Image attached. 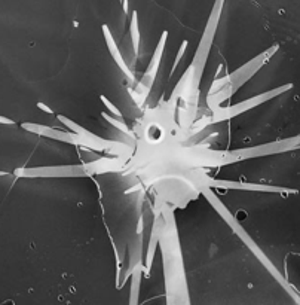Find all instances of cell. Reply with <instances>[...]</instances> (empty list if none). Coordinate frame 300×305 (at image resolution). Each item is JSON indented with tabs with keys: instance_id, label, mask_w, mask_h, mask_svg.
I'll return each mask as SVG.
<instances>
[{
	"instance_id": "obj_13",
	"label": "cell",
	"mask_w": 300,
	"mask_h": 305,
	"mask_svg": "<svg viewBox=\"0 0 300 305\" xmlns=\"http://www.w3.org/2000/svg\"><path fill=\"white\" fill-rule=\"evenodd\" d=\"M0 124H3V125H15V121H12V119H9L6 116L0 115Z\"/></svg>"
},
{
	"instance_id": "obj_6",
	"label": "cell",
	"mask_w": 300,
	"mask_h": 305,
	"mask_svg": "<svg viewBox=\"0 0 300 305\" xmlns=\"http://www.w3.org/2000/svg\"><path fill=\"white\" fill-rule=\"evenodd\" d=\"M168 39V32H164L161 39H159V43L156 46V51L153 54V58H152V63H150V67H149V71H147V76H149V85L147 88L150 90V87L153 85L155 82V78L158 74V68H159V64H161V60H162V55H164V49H165V43H167Z\"/></svg>"
},
{
	"instance_id": "obj_12",
	"label": "cell",
	"mask_w": 300,
	"mask_h": 305,
	"mask_svg": "<svg viewBox=\"0 0 300 305\" xmlns=\"http://www.w3.org/2000/svg\"><path fill=\"white\" fill-rule=\"evenodd\" d=\"M37 107L40 109V110H43V112H46V113H49V115H54V110L49 107V106H46V104H43V103H37Z\"/></svg>"
},
{
	"instance_id": "obj_8",
	"label": "cell",
	"mask_w": 300,
	"mask_h": 305,
	"mask_svg": "<svg viewBox=\"0 0 300 305\" xmlns=\"http://www.w3.org/2000/svg\"><path fill=\"white\" fill-rule=\"evenodd\" d=\"M140 277H141V264L137 265V268L134 270L133 289H131L133 299H131V304H135V302H137V292H138V287H140Z\"/></svg>"
},
{
	"instance_id": "obj_9",
	"label": "cell",
	"mask_w": 300,
	"mask_h": 305,
	"mask_svg": "<svg viewBox=\"0 0 300 305\" xmlns=\"http://www.w3.org/2000/svg\"><path fill=\"white\" fill-rule=\"evenodd\" d=\"M103 116H104V119H106V121H109V122H110L112 125H115V127H116L118 130H121L122 133H125V134H128V136L134 137L133 131H131V130H130V128H128V127H127L125 124H124V122H121V121H116L115 118H110V116H109L107 113H104V112H103Z\"/></svg>"
},
{
	"instance_id": "obj_7",
	"label": "cell",
	"mask_w": 300,
	"mask_h": 305,
	"mask_svg": "<svg viewBox=\"0 0 300 305\" xmlns=\"http://www.w3.org/2000/svg\"><path fill=\"white\" fill-rule=\"evenodd\" d=\"M131 39H133V46L135 55L138 54V45H140V27H138V20H137V12H133V20H131Z\"/></svg>"
},
{
	"instance_id": "obj_10",
	"label": "cell",
	"mask_w": 300,
	"mask_h": 305,
	"mask_svg": "<svg viewBox=\"0 0 300 305\" xmlns=\"http://www.w3.org/2000/svg\"><path fill=\"white\" fill-rule=\"evenodd\" d=\"M100 99H101V102L104 103V106H106V107H107V109H109V110H110V112H112L113 115H115V116H118V118H122V112H121V110H119V109H118V107H116V106L113 104V103L110 102V100H109L107 97L101 96Z\"/></svg>"
},
{
	"instance_id": "obj_1",
	"label": "cell",
	"mask_w": 300,
	"mask_h": 305,
	"mask_svg": "<svg viewBox=\"0 0 300 305\" xmlns=\"http://www.w3.org/2000/svg\"><path fill=\"white\" fill-rule=\"evenodd\" d=\"M202 194L205 195V198L208 200V203L211 204V205L216 208V211H217V213H219V214L223 217V220H225V222H226V223H228V225L232 228V231H234L235 234L241 238V241H242V243H244V244H245V246H247V247L251 250V253H253V255H254V256H256V258H257V259H259V261H260V262H262V264L266 267L267 271L270 272V274H272V275H273V277L278 280V283H279V284H281V286H282L285 290H288L291 296H296L294 290H291V289H290V286H288V283L285 281V278H284V277L279 274V271L275 268V265L270 262V259L267 258L266 255L262 252V249L257 246V243H256L253 238L250 237V236L247 234V231H245V230H244V228L239 225V222H238L234 216H232V213L228 210V207H226L225 204L222 203V201L217 198V195H216V194H213V192H211V189H210L208 186H205V185H204V188H202Z\"/></svg>"
},
{
	"instance_id": "obj_5",
	"label": "cell",
	"mask_w": 300,
	"mask_h": 305,
	"mask_svg": "<svg viewBox=\"0 0 300 305\" xmlns=\"http://www.w3.org/2000/svg\"><path fill=\"white\" fill-rule=\"evenodd\" d=\"M101 30H103V34H104V40H106V43H107V48H109V51H110V54H112V57H113L115 63H116V64L121 67V70H122V71L127 74V78L130 79V82H134L135 79H134L133 71H131V68L128 67V64L125 63V60L122 58L121 51H119V48H118V45H116V42H115L113 36H112V33H110L109 27L104 24V26L101 27Z\"/></svg>"
},
{
	"instance_id": "obj_2",
	"label": "cell",
	"mask_w": 300,
	"mask_h": 305,
	"mask_svg": "<svg viewBox=\"0 0 300 305\" xmlns=\"http://www.w3.org/2000/svg\"><path fill=\"white\" fill-rule=\"evenodd\" d=\"M291 88H293V84H287V85H284V87H279V88H276V90L263 93V94H260V96H256V97L248 99V100H245V102L238 103V104H235V106H229V107H226V109L214 110V115L210 116V118L202 119V121H201V125L205 127L207 124H214V122H220V121L231 119V118H234V116H238V115L244 113L245 110H250V109L259 106V104H262V103H266L267 100H270V99H273V97H276V96H279V94H284L285 91H288V90H291ZM202 127H201V128H202Z\"/></svg>"
},
{
	"instance_id": "obj_11",
	"label": "cell",
	"mask_w": 300,
	"mask_h": 305,
	"mask_svg": "<svg viewBox=\"0 0 300 305\" xmlns=\"http://www.w3.org/2000/svg\"><path fill=\"white\" fill-rule=\"evenodd\" d=\"M187 40H183V43H181V46H180V49H178V52H177V58H175V61H174V64H172V71L175 70V67L178 66V63L181 61V58H183V55H184V52H186V49H187ZM171 71V73H172Z\"/></svg>"
},
{
	"instance_id": "obj_14",
	"label": "cell",
	"mask_w": 300,
	"mask_h": 305,
	"mask_svg": "<svg viewBox=\"0 0 300 305\" xmlns=\"http://www.w3.org/2000/svg\"><path fill=\"white\" fill-rule=\"evenodd\" d=\"M124 6H125V8H124V11H125V14H128V2H127V0H125V2H124Z\"/></svg>"
},
{
	"instance_id": "obj_3",
	"label": "cell",
	"mask_w": 300,
	"mask_h": 305,
	"mask_svg": "<svg viewBox=\"0 0 300 305\" xmlns=\"http://www.w3.org/2000/svg\"><path fill=\"white\" fill-rule=\"evenodd\" d=\"M208 188H225V189H239V191H263V192H291L284 188L276 186H265L256 183H241V182H229V180H214L207 177Z\"/></svg>"
},
{
	"instance_id": "obj_4",
	"label": "cell",
	"mask_w": 300,
	"mask_h": 305,
	"mask_svg": "<svg viewBox=\"0 0 300 305\" xmlns=\"http://www.w3.org/2000/svg\"><path fill=\"white\" fill-rule=\"evenodd\" d=\"M76 167H52V169H18L15 170V176L17 177H55V176H79V173H76Z\"/></svg>"
},
{
	"instance_id": "obj_15",
	"label": "cell",
	"mask_w": 300,
	"mask_h": 305,
	"mask_svg": "<svg viewBox=\"0 0 300 305\" xmlns=\"http://www.w3.org/2000/svg\"><path fill=\"white\" fill-rule=\"evenodd\" d=\"M6 174H9V173H6V171H0V176H6Z\"/></svg>"
}]
</instances>
